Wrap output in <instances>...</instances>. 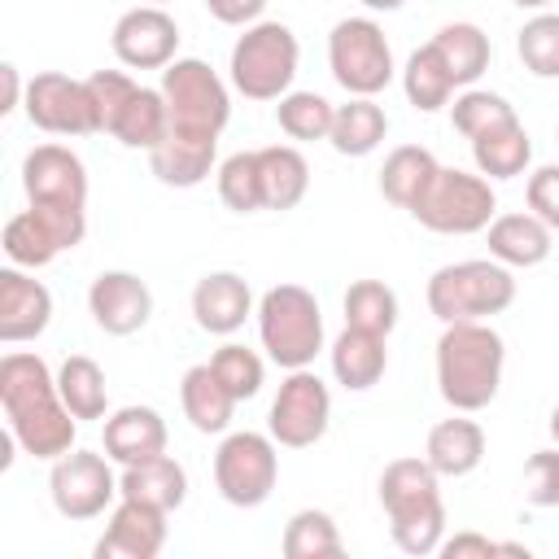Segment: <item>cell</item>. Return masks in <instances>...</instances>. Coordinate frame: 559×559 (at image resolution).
<instances>
[{
	"label": "cell",
	"instance_id": "obj_1",
	"mask_svg": "<svg viewBox=\"0 0 559 559\" xmlns=\"http://www.w3.org/2000/svg\"><path fill=\"white\" fill-rule=\"evenodd\" d=\"M0 406L9 419V432L31 459L57 463L61 454L74 450L79 419L57 393V376L39 354L13 349L0 358Z\"/></svg>",
	"mask_w": 559,
	"mask_h": 559
},
{
	"label": "cell",
	"instance_id": "obj_2",
	"mask_svg": "<svg viewBox=\"0 0 559 559\" xmlns=\"http://www.w3.org/2000/svg\"><path fill=\"white\" fill-rule=\"evenodd\" d=\"M507 345L485 319L445 323L437 336V389L454 411H485L502 384Z\"/></svg>",
	"mask_w": 559,
	"mask_h": 559
},
{
	"label": "cell",
	"instance_id": "obj_3",
	"mask_svg": "<svg viewBox=\"0 0 559 559\" xmlns=\"http://www.w3.org/2000/svg\"><path fill=\"white\" fill-rule=\"evenodd\" d=\"M380 507L389 515V533L406 555H437L445 542V502L441 476L428 459H393L380 472Z\"/></svg>",
	"mask_w": 559,
	"mask_h": 559
},
{
	"label": "cell",
	"instance_id": "obj_4",
	"mask_svg": "<svg viewBox=\"0 0 559 559\" xmlns=\"http://www.w3.org/2000/svg\"><path fill=\"white\" fill-rule=\"evenodd\" d=\"M511 301H515V275L498 258L445 262L428 280V310L441 323L489 319V314H502Z\"/></svg>",
	"mask_w": 559,
	"mask_h": 559
},
{
	"label": "cell",
	"instance_id": "obj_5",
	"mask_svg": "<svg viewBox=\"0 0 559 559\" xmlns=\"http://www.w3.org/2000/svg\"><path fill=\"white\" fill-rule=\"evenodd\" d=\"M258 336L275 367L297 371L310 367L323 349V310L310 288L301 284H275L258 301Z\"/></svg>",
	"mask_w": 559,
	"mask_h": 559
},
{
	"label": "cell",
	"instance_id": "obj_6",
	"mask_svg": "<svg viewBox=\"0 0 559 559\" xmlns=\"http://www.w3.org/2000/svg\"><path fill=\"white\" fill-rule=\"evenodd\" d=\"M301 44L284 22H253L231 44V87L245 100H280L293 92Z\"/></svg>",
	"mask_w": 559,
	"mask_h": 559
},
{
	"label": "cell",
	"instance_id": "obj_7",
	"mask_svg": "<svg viewBox=\"0 0 559 559\" xmlns=\"http://www.w3.org/2000/svg\"><path fill=\"white\" fill-rule=\"evenodd\" d=\"M498 214V197L489 188V179L476 170H459V166H437V175L428 179V188L415 197L411 218L437 236H472L485 231Z\"/></svg>",
	"mask_w": 559,
	"mask_h": 559
},
{
	"label": "cell",
	"instance_id": "obj_8",
	"mask_svg": "<svg viewBox=\"0 0 559 559\" xmlns=\"http://www.w3.org/2000/svg\"><path fill=\"white\" fill-rule=\"evenodd\" d=\"M162 96L170 109V131H183V135H214L218 140V131L231 118L227 83L201 57H175L162 70Z\"/></svg>",
	"mask_w": 559,
	"mask_h": 559
},
{
	"label": "cell",
	"instance_id": "obj_9",
	"mask_svg": "<svg viewBox=\"0 0 559 559\" xmlns=\"http://www.w3.org/2000/svg\"><path fill=\"white\" fill-rule=\"evenodd\" d=\"M332 79L349 96H376L393 83V48L376 17H341L328 35Z\"/></svg>",
	"mask_w": 559,
	"mask_h": 559
},
{
	"label": "cell",
	"instance_id": "obj_10",
	"mask_svg": "<svg viewBox=\"0 0 559 559\" xmlns=\"http://www.w3.org/2000/svg\"><path fill=\"white\" fill-rule=\"evenodd\" d=\"M280 480V450L271 432H227L214 450V485L231 507H262Z\"/></svg>",
	"mask_w": 559,
	"mask_h": 559
},
{
	"label": "cell",
	"instance_id": "obj_11",
	"mask_svg": "<svg viewBox=\"0 0 559 559\" xmlns=\"http://www.w3.org/2000/svg\"><path fill=\"white\" fill-rule=\"evenodd\" d=\"M87 236V210H70V205H31L22 214H13L4 223V258L13 266L39 271L48 266L57 253L74 249Z\"/></svg>",
	"mask_w": 559,
	"mask_h": 559
},
{
	"label": "cell",
	"instance_id": "obj_12",
	"mask_svg": "<svg viewBox=\"0 0 559 559\" xmlns=\"http://www.w3.org/2000/svg\"><path fill=\"white\" fill-rule=\"evenodd\" d=\"M332 424V393L328 384L310 371V367H297L280 380V393L271 402V415H266V432L275 437V445L284 450H306L314 445Z\"/></svg>",
	"mask_w": 559,
	"mask_h": 559
},
{
	"label": "cell",
	"instance_id": "obj_13",
	"mask_svg": "<svg viewBox=\"0 0 559 559\" xmlns=\"http://www.w3.org/2000/svg\"><path fill=\"white\" fill-rule=\"evenodd\" d=\"M48 493L66 520H96L122 498L118 476L109 467V454H96V450L61 454L48 472Z\"/></svg>",
	"mask_w": 559,
	"mask_h": 559
},
{
	"label": "cell",
	"instance_id": "obj_14",
	"mask_svg": "<svg viewBox=\"0 0 559 559\" xmlns=\"http://www.w3.org/2000/svg\"><path fill=\"white\" fill-rule=\"evenodd\" d=\"M26 118L48 131V135H92L96 131V109H92V92L87 79H70L61 70H44L26 83V100H22Z\"/></svg>",
	"mask_w": 559,
	"mask_h": 559
},
{
	"label": "cell",
	"instance_id": "obj_15",
	"mask_svg": "<svg viewBox=\"0 0 559 559\" xmlns=\"http://www.w3.org/2000/svg\"><path fill=\"white\" fill-rule=\"evenodd\" d=\"M109 48L127 70H166L179 52V26L162 4H135L114 22Z\"/></svg>",
	"mask_w": 559,
	"mask_h": 559
},
{
	"label": "cell",
	"instance_id": "obj_16",
	"mask_svg": "<svg viewBox=\"0 0 559 559\" xmlns=\"http://www.w3.org/2000/svg\"><path fill=\"white\" fill-rule=\"evenodd\" d=\"M22 188L31 205L87 210V166L66 144H35L22 157Z\"/></svg>",
	"mask_w": 559,
	"mask_h": 559
},
{
	"label": "cell",
	"instance_id": "obj_17",
	"mask_svg": "<svg viewBox=\"0 0 559 559\" xmlns=\"http://www.w3.org/2000/svg\"><path fill=\"white\" fill-rule=\"evenodd\" d=\"M166 515L170 511L148 507L140 498H118L114 511H109L105 533L92 546V555L96 559H157L162 546H166V533H170Z\"/></svg>",
	"mask_w": 559,
	"mask_h": 559
},
{
	"label": "cell",
	"instance_id": "obj_18",
	"mask_svg": "<svg viewBox=\"0 0 559 559\" xmlns=\"http://www.w3.org/2000/svg\"><path fill=\"white\" fill-rule=\"evenodd\" d=\"M87 310L100 332L109 336H131L148 323L153 314V293L135 271H100L87 288Z\"/></svg>",
	"mask_w": 559,
	"mask_h": 559
},
{
	"label": "cell",
	"instance_id": "obj_19",
	"mask_svg": "<svg viewBox=\"0 0 559 559\" xmlns=\"http://www.w3.org/2000/svg\"><path fill=\"white\" fill-rule=\"evenodd\" d=\"M52 323V293L26 275V266H4L0 271V341H35Z\"/></svg>",
	"mask_w": 559,
	"mask_h": 559
},
{
	"label": "cell",
	"instance_id": "obj_20",
	"mask_svg": "<svg viewBox=\"0 0 559 559\" xmlns=\"http://www.w3.org/2000/svg\"><path fill=\"white\" fill-rule=\"evenodd\" d=\"M249 314H258V310H253V293H249L245 275L210 271V275L197 280V288H192V319H197L201 332L231 336L236 328H245Z\"/></svg>",
	"mask_w": 559,
	"mask_h": 559
},
{
	"label": "cell",
	"instance_id": "obj_21",
	"mask_svg": "<svg viewBox=\"0 0 559 559\" xmlns=\"http://www.w3.org/2000/svg\"><path fill=\"white\" fill-rule=\"evenodd\" d=\"M166 437H170L166 419L153 406H118L114 415H105V428H100L105 454L122 467L144 463L153 454H166Z\"/></svg>",
	"mask_w": 559,
	"mask_h": 559
},
{
	"label": "cell",
	"instance_id": "obj_22",
	"mask_svg": "<svg viewBox=\"0 0 559 559\" xmlns=\"http://www.w3.org/2000/svg\"><path fill=\"white\" fill-rule=\"evenodd\" d=\"M489 240V258H498L502 266H542L555 249V231L533 214H493V223L485 227Z\"/></svg>",
	"mask_w": 559,
	"mask_h": 559
},
{
	"label": "cell",
	"instance_id": "obj_23",
	"mask_svg": "<svg viewBox=\"0 0 559 559\" xmlns=\"http://www.w3.org/2000/svg\"><path fill=\"white\" fill-rule=\"evenodd\" d=\"M389 336H380V332H367V328H349L345 323V332L332 341V376H336V384H345L349 393H367L371 384H380V376H384V367H389V345H384Z\"/></svg>",
	"mask_w": 559,
	"mask_h": 559
},
{
	"label": "cell",
	"instance_id": "obj_24",
	"mask_svg": "<svg viewBox=\"0 0 559 559\" xmlns=\"http://www.w3.org/2000/svg\"><path fill=\"white\" fill-rule=\"evenodd\" d=\"M218 157V140L214 135H183V131H166V140L148 153V166L162 183L170 188H197L210 179Z\"/></svg>",
	"mask_w": 559,
	"mask_h": 559
},
{
	"label": "cell",
	"instance_id": "obj_25",
	"mask_svg": "<svg viewBox=\"0 0 559 559\" xmlns=\"http://www.w3.org/2000/svg\"><path fill=\"white\" fill-rule=\"evenodd\" d=\"M424 459L432 463L437 476H467L485 459V428L476 419H467V411H459L454 419L432 424Z\"/></svg>",
	"mask_w": 559,
	"mask_h": 559
},
{
	"label": "cell",
	"instance_id": "obj_26",
	"mask_svg": "<svg viewBox=\"0 0 559 559\" xmlns=\"http://www.w3.org/2000/svg\"><path fill=\"white\" fill-rule=\"evenodd\" d=\"M179 406L197 432H227V424L236 415V393L218 380V371L210 362H197L179 380Z\"/></svg>",
	"mask_w": 559,
	"mask_h": 559
},
{
	"label": "cell",
	"instance_id": "obj_27",
	"mask_svg": "<svg viewBox=\"0 0 559 559\" xmlns=\"http://www.w3.org/2000/svg\"><path fill=\"white\" fill-rule=\"evenodd\" d=\"M258 175H262V210H293L310 192V162L293 144H266L258 148Z\"/></svg>",
	"mask_w": 559,
	"mask_h": 559
},
{
	"label": "cell",
	"instance_id": "obj_28",
	"mask_svg": "<svg viewBox=\"0 0 559 559\" xmlns=\"http://www.w3.org/2000/svg\"><path fill=\"white\" fill-rule=\"evenodd\" d=\"M118 489H122V498H140V502L162 507V511H179L183 498H188V472H183L179 459L153 454V459H144V463L122 467Z\"/></svg>",
	"mask_w": 559,
	"mask_h": 559
},
{
	"label": "cell",
	"instance_id": "obj_29",
	"mask_svg": "<svg viewBox=\"0 0 559 559\" xmlns=\"http://www.w3.org/2000/svg\"><path fill=\"white\" fill-rule=\"evenodd\" d=\"M467 144H472V162H476V170L485 179H515L533 162V140H528V131H524L520 118L498 122V127L472 135Z\"/></svg>",
	"mask_w": 559,
	"mask_h": 559
},
{
	"label": "cell",
	"instance_id": "obj_30",
	"mask_svg": "<svg viewBox=\"0 0 559 559\" xmlns=\"http://www.w3.org/2000/svg\"><path fill=\"white\" fill-rule=\"evenodd\" d=\"M384 135H389V114H384V105H376V96H349L345 105H336L328 144H332L341 157H367V153L380 148Z\"/></svg>",
	"mask_w": 559,
	"mask_h": 559
},
{
	"label": "cell",
	"instance_id": "obj_31",
	"mask_svg": "<svg viewBox=\"0 0 559 559\" xmlns=\"http://www.w3.org/2000/svg\"><path fill=\"white\" fill-rule=\"evenodd\" d=\"M432 48L441 52V61H445V70H450V79L459 87H472L489 70V57H493V44H489V35L476 22H450V26H441L432 35Z\"/></svg>",
	"mask_w": 559,
	"mask_h": 559
},
{
	"label": "cell",
	"instance_id": "obj_32",
	"mask_svg": "<svg viewBox=\"0 0 559 559\" xmlns=\"http://www.w3.org/2000/svg\"><path fill=\"white\" fill-rule=\"evenodd\" d=\"M454 87H459V83L450 79V70H445L441 52L432 48V39L406 57L402 92H406V100H411L419 114H437V109H445V105L454 100Z\"/></svg>",
	"mask_w": 559,
	"mask_h": 559
},
{
	"label": "cell",
	"instance_id": "obj_33",
	"mask_svg": "<svg viewBox=\"0 0 559 559\" xmlns=\"http://www.w3.org/2000/svg\"><path fill=\"white\" fill-rule=\"evenodd\" d=\"M57 393H61V402L74 411V419H105L109 384H105V371H100L96 358L70 354V358L57 367Z\"/></svg>",
	"mask_w": 559,
	"mask_h": 559
},
{
	"label": "cell",
	"instance_id": "obj_34",
	"mask_svg": "<svg viewBox=\"0 0 559 559\" xmlns=\"http://www.w3.org/2000/svg\"><path fill=\"white\" fill-rule=\"evenodd\" d=\"M437 157L428 153V148H419V144H402V148H393L389 157H384V166H380V192H384V201H393L397 210H411L415 205V197L428 188V179L437 175Z\"/></svg>",
	"mask_w": 559,
	"mask_h": 559
},
{
	"label": "cell",
	"instance_id": "obj_35",
	"mask_svg": "<svg viewBox=\"0 0 559 559\" xmlns=\"http://www.w3.org/2000/svg\"><path fill=\"white\" fill-rule=\"evenodd\" d=\"M166 131H170V109H166L162 87H140V92L127 100V109H122V118H118V127H114V140L127 144V148L153 153V148L166 140Z\"/></svg>",
	"mask_w": 559,
	"mask_h": 559
},
{
	"label": "cell",
	"instance_id": "obj_36",
	"mask_svg": "<svg viewBox=\"0 0 559 559\" xmlns=\"http://www.w3.org/2000/svg\"><path fill=\"white\" fill-rule=\"evenodd\" d=\"M280 550H284V559H336L345 550V542H341V528L328 511L306 507L284 524Z\"/></svg>",
	"mask_w": 559,
	"mask_h": 559
},
{
	"label": "cell",
	"instance_id": "obj_37",
	"mask_svg": "<svg viewBox=\"0 0 559 559\" xmlns=\"http://www.w3.org/2000/svg\"><path fill=\"white\" fill-rule=\"evenodd\" d=\"M336 105L319 92H284L275 105V122L288 140H328Z\"/></svg>",
	"mask_w": 559,
	"mask_h": 559
},
{
	"label": "cell",
	"instance_id": "obj_38",
	"mask_svg": "<svg viewBox=\"0 0 559 559\" xmlns=\"http://www.w3.org/2000/svg\"><path fill=\"white\" fill-rule=\"evenodd\" d=\"M345 323L389 336L397 328V293L384 280H354L345 288Z\"/></svg>",
	"mask_w": 559,
	"mask_h": 559
},
{
	"label": "cell",
	"instance_id": "obj_39",
	"mask_svg": "<svg viewBox=\"0 0 559 559\" xmlns=\"http://www.w3.org/2000/svg\"><path fill=\"white\" fill-rule=\"evenodd\" d=\"M515 52L528 74L559 79V13H550V9L533 13L515 35Z\"/></svg>",
	"mask_w": 559,
	"mask_h": 559
},
{
	"label": "cell",
	"instance_id": "obj_40",
	"mask_svg": "<svg viewBox=\"0 0 559 559\" xmlns=\"http://www.w3.org/2000/svg\"><path fill=\"white\" fill-rule=\"evenodd\" d=\"M218 197L236 214H258L262 210V175H258V148L231 153L218 162Z\"/></svg>",
	"mask_w": 559,
	"mask_h": 559
},
{
	"label": "cell",
	"instance_id": "obj_41",
	"mask_svg": "<svg viewBox=\"0 0 559 559\" xmlns=\"http://www.w3.org/2000/svg\"><path fill=\"white\" fill-rule=\"evenodd\" d=\"M511 118H515V105L498 92H485V87H463L450 105V122L463 140H472V135H480L498 122H511Z\"/></svg>",
	"mask_w": 559,
	"mask_h": 559
},
{
	"label": "cell",
	"instance_id": "obj_42",
	"mask_svg": "<svg viewBox=\"0 0 559 559\" xmlns=\"http://www.w3.org/2000/svg\"><path fill=\"white\" fill-rule=\"evenodd\" d=\"M210 367H214V371H218V380L236 393V402L253 397V393L262 389V380H266V362H262V354H258V349H249V345H236V341L218 345V349H214V358H210Z\"/></svg>",
	"mask_w": 559,
	"mask_h": 559
},
{
	"label": "cell",
	"instance_id": "obj_43",
	"mask_svg": "<svg viewBox=\"0 0 559 559\" xmlns=\"http://www.w3.org/2000/svg\"><path fill=\"white\" fill-rule=\"evenodd\" d=\"M87 92H92V109H96V131L114 135L127 100L140 92V83L127 70H92L87 74Z\"/></svg>",
	"mask_w": 559,
	"mask_h": 559
},
{
	"label": "cell",
	"instance_id": "obj_44",
	"mask_svg": "<svg viewBox=\"0 0 559 559\" xmlns=\"http://www.w3.org/2000/svg\"><path fill=\"white\" fill-rule=\"evenodd\" d=\"M524 498L533 507H559V445L537 450L524 463Z\"/></svg>",
	"mask_w": 559,
	"mask_h": 559
},
{
	"label": "cell",
	"instance_id": "obj_45",
	"mask_svg": "<svg viewBox=\"0 0 559 559\" xmlns=\"http://www.w3.org/2000/svg\"><path fill=\"white\" fill-rule=\"evenodd\" d=\"M524 201L550 231H559V166H537L524 183Z\"/></svg>",
	"mask_w": 559,
	"mask_h": 559
},
{
	"label": "cell",
	"instance_id": "obj_46",
	"mask_svg": "<svg viewBox=\"0 0 559 559\" xmlns=\"http://www.w3.org/2000/svg\"><path fill=\"white\" fill-rule=\"evenodd\" d=\"M205 9L223 26H253V22H262L266 0H205Z\"/></svg>",
	"mask_w": 559,
	"mask_h": 559
},
{
	"label": "cell",
	"instance_id": "obj_47",
	"mask_svg": "<svg viewBox=\"0 0 559 559\" xmlns=\"http://www.w3.org/2000/svg\"><path fill=\"white\" fill-rule=\"evenodd\" d=\"M437 555H445V559H493V555H498V542H489L485 533H472V528H467V533L445 537Z\"/></svg>",
	"mask_w": 559,
	"mask_h": 559
},
{
	"label": "cell",
	"instance_id": "obj_48",
	"mask_svg": "<svg viewBox=\"0 0 559 559\" xmlns=\"http://www.w3.org/2000/svg\"><path fill=\"white\" fill-rule=\"evenodd\" d=\"M0 114H13L22 100H26V83H22V74H17V66H0Z\"/></svg>",
	"mask_w": 559,
	"mask_h": 559
},
{
	"label": "cell",
	"instance_id": "obj_49",
	"mask_svg": "<svg viewBox=\"0 0 559 559\" xmlns=\"http://www.w3.org/2000/svg\"><path fill=\"white\" fill-rule=\"evenodd\" d=\"M358 4H367L371 13H393V9H402L406 0H358Z\"/></svg>",
	"mask_w": 559,
	"mask_h": 559
},
{
	"label": "cell",
	"instance_id": "obj_50",
	"mask_svg": "<svg viewBox=\"0 0 559 559\" xmlns=\"http://www.w3.org/2000/svg\"><path fill=\"white\" fill-rule=\"evenodd\" d=\"M511 4H520V9H533V13H542L550 0H511Z\"/></svg>",
	"mask_w": 559,
	"mask_h": 559
},
{
	"label": "cell",
	"instance_id": "obj_51",
	"mask_svg": "<svg viewBox=\"0 0 559 559\" xmlns=\"http://www.w3.org/2000/svg\"><path fill=\"white\" fill-rule=\"evenodd\" d=\"M550 437H555V445H559V406L550 411Z\"/></svg>",
	"mask_w": 559,
	"mask_h": 559
},
{
	"label": "cell",
	"instance_id": "obj_52",
	"mask_svg": "<svg viewBox=\"0 0 559 559\" xmlns=\"http://www.w3.org/2000/svg\"><path fill=\"white\" fill-rule=\"evenodd\" d=\"M144 4H166V0H144Z\"/></svg>",
	"mask_w": 559,
	"mask_h": 559
}]
</instances>
